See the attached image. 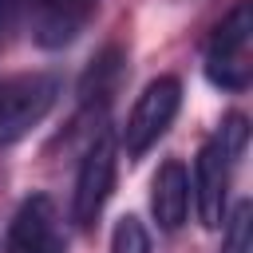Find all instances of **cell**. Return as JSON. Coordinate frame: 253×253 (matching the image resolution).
I'll return each instance as SVG.
<instances>
[{"mask_svg": "<svg viewBox=\"0 0 253 253\" xmlns=\"http://www.w3.org/2000/svg\"><path fill=\"white\" fill-rule=\"evenodd\" d=\"M150 213L158 221V229L174 233L182 229L186 213H190V174L178 158H166L154 178H150Z\"/></svg>", "mask_w": 253, "mask_h": 253, "instance_id": "ba28073f", "label": "cell"}, {"mask_svg": "<svg viewBox=\"0 0 253 253\" xmlns=\"http://www.w3.org/2000/svg\"><path fill=\"white\" fill-rule=\"evenodd\" d=\"M206 79L221 91H245L253 83V4L237 0L206 43Z\"/></svg>", "mask_w": 253, "mask_h": 253, "instance_id": "6da1fadb", "label": "cell"}, {"mask_svg": "<svg viewBox=\"0 0 253 253\" xmlns=\"http://www.w3.org/2000/svg\"><path fill=\"white\" fill-rule=\"evenodd\" d=\"M28 12L32 0H0V43H8V36L28 24Z\"/></svg>", "mask_w": 253, "mask_h": 253, "instance_id": "7c38bea8", "label": "cell"}, {"mask_svg": "<svg viewBox=\"0 0 253 253\" xmlns=\"http://www.w3.org/2000/svg\"><path fill=\"white\" fill-rule=\"evenodd\" d=\"M221 253H253V206L241 198L221 217Z\"/></svg>", "mask_w": 253, "mask_h": 253, "instance_id": "30bf717a", "label": "cell"}, {"mask_svg": "<svg viewBox=\"0 0 253 253\" xmlns=\"http://www.w3.org/2000/svg\"><path fill=\"white\" fill-rule=\"evenodd\" d=\"M55 99H59V75H51V71L0 79V150L28 138L47 119Z\"/></svg>", "mask_w": 253, "mask_h": 253, "instance_id": "7a4b0ae2", "label": "cell"}, {"mask_svg": "<svg viewBox=\"0 0 253 253\" xmlns=\"http://www.w3.org/2000/svg\"><path fill=\"white\" fill-rule=\"evenodd\" d=\"M111 253H150V233H146V225L134 213H126V217L115 221V229H111Z\"/></svg>", "mask_w": 253, "mask_h": 253, "instance_id": "8fae6325", "label": "cell"}, {"mask_svg": "<svg viewBox=\"0 0 253 253\" xmlns=\"http://www.w3.org/2000/svg\"><path fill=\"white\" fill-rule=\"evenodd\" d=\"M119 75H123V51L119 47H107L99 51V59H91L83 83H79V95L83 103H107L119 87Z\"/></svg>", "mask_w": 253, "mask_h": 253, "instance_id": "9c48e42d", "label": "cell"}, {"mask_svg": "<svg viewBox=\"0 0 253 253\" xmlns=\"http://www.w3.org/2000/svg\"><path fill=\"white\" fill-rule=\"evenodd\" d=\"M115 166H119V138L115 130L99 126L83 150L79 174H75V190H71V221L79 229H91L115 190Z\"/></svg>", "mask_w": 253, "mask_h": 253, "instance_id": "277c9868", "label": "cell"}, {"mask_svg": "<svg viewBox=\"0 0 253 253\" xmlns=\"http://www.w3.org/2000/svg\"><path fill=\"white\" fill-rule=\"evenodd\" d=\"M182 107V83L178 75H158L142 87V95L134 99L123 130H119V146L126 150V158H142L178 119Z\"/></svg>", "mask_w": 253, "mask_h": 253, "instance_id": "3957f363", "label": "cell"}, {"mask_svg": "<svg viewBox=\"0 0 253 253\" xmlns=\"http://www.w3.org/2000/svg\"><path fill=\"white\" fill-rule=\"evenodd\" d=\"M233 154L225 150V142L213 134L210 142H202L198 158H194V174H190V202L194 213L206 229H221L225 217V198H229V182H233Z\"/></svg>", "mask_w": 253, "mask_h": 253, "instance_id": "5b68a950", "label": "cell"}, {"mask_svg": "<svg viewBox=\"0 0 253 253\" xmlns=\"http://www.w3.org/2000/svg\"><path fill=\"white\" fill-rule=\"evenodd\" d=\"M99 0H32V12H28V32L40 47L47 51H59L67 43L79 40V32L91 24Z\"/></svg>", "mask_w": 253, "mask_h": 253, "instance_id": "8992f818", "label": "cell"}, {"mask_svg": "<svg viewBox=\"0 0 253 253\" xmlns=\"http://www.w3.org/2000/svg\"><path fill=\"white\" fill-rule=\"evenodd\" d=\"M8 253H63L59 213L47 194H32L20 202L8 225Z\"/></svg>", "mask_w": 253, "mask_h": 253, "instance_id": "52a82bcc", "label": "cell"}]
</instances>
